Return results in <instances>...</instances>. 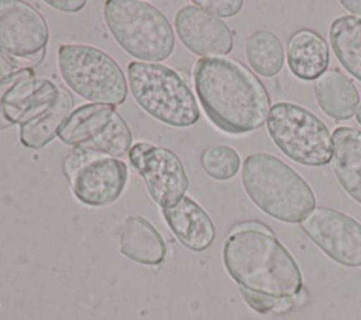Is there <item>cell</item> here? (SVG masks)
I'll return each instance as SVG.
<instances>
[{
	"label": "cell",
	"instance_id": "23",
	"mask_svg": "<svg viewBox=\"0 0 361 320\" xmlns=\"http://www.w3.org/2000/svg\"><path fill=\"white\" fill-rule=\"evenodd\" d=\"M200 164L207 176L216 180L233 179L241 168L238 152L230 145H210L200 155Z\"/></svg>",
	"mask_w": 361,
	"mask_h": 320
},
{
	"label": "cell",
	"instance_id": "18",
	"mask_svg": "<svg viewBox=\"0 0 361 320\" xmlns=\"http://www.w3.org/2000/svg\"><path fill=\"white\" fill-rule=\"evenodd\" d=\"M286 59L289 70L302 80H314L327 70L330 55L324 38L310 30L293 32L288 41Z\"/></svg>",
	"mask_w": 361,
	"mask_h": 320
},
{
	"label": "cell",
	"instance_id": "28",
	"mask_svg": "<svg viewBox=\"0 0 361 320\" xmlns=\"http://www.w3.org/2000/svg\"><path fill=\"white\" fill-rule=\"evenodd\" d=\"M355 117H357V121L361 124V104L358 106V109L355 111Z\"/></svg>",
	"mask_w": 361,
	"mask_h": 320
},
{
	"label": "cell",
	"instance_id": "4",
	"mask_svg": "<svg viewBox=\"0 0 361 320\" xmlns=\"http://www.w3.org/2000/svg\"><path fill=\"white\" fill-rule=\"evenodd\" d=\"M104 23L116 42L140 62H162L175 48V32L162 11L141 0H107Z\"/></svg>",
	"mask_w": 361,
	"mask_h": 320
},
{
	"label": "cell",
	"instance_id": "11",
	"mask_svg": "<svg viewBox=\"0 0 361 320\" xmlns=\"http://www.w3.org/2000/svg\"><path fill=\"white\" fill-rule=\"evenodd\" d=\"M128 158L161 209L175 206L185 196L189 178L180 158L172 149L142 141L133 144Z\"/></svg>",
	"mask_w": 361,
	"mask_h": 320
},
{
	"label": "cell",
	"instance_id": "22",
	"mask_svg": "<svg viewBox=\"0 0 361 320\" xmlns=\"http://www.w3.org/2000/svg\"><path fill=\"white\" fill-rule=\"evenodd\" d=\"M245 58L255 73L272 78L283 68L285 51L282 42L274 32L258 30L247 38Z\"/></svg>",
	"mask_w": 361,
	"mask_h": 320
},
{
	"label": "cell",
	"instance_id": "14",
	"mask_svg": "<svg viewBox=\"0 0 361 320\" xmlns=\"http://www.w3.org/2000/svg\"><path fill=\"white\" fill-rule=\"evenodd\" d=\"M175 32L186 49L202 58L224 56L234 45L228 25L193 3L176 11Z\"/></svg>",
	"mask_w": 361,
	"mask_h": 320
},
{
	"label": "cell",
	"instance_id": "8",
	"mask_svg": "<svg viewBox=\"0 0 361 320\" xmlns=\"http://www.w3.org/2000/svg\"><path fill=\"white\" fill-rule=\"evenodd\" d=\"M58 138L113 158L128 155L133 134L116 106L87 103L75 109L58 130Z\"/></svg>",
	"mask_w": 361,
	"mask_h": 320
},
{
	"label": "cell",
	"instance_id": "16",
	"mask_svg": "<svg viewBox=\"0 0 361 320\" xmlns=\"http://www.w3.org/2000/svg\"><path fill=\"white\" fill-rule=\"evenodd\" d=\"M120 252L142 265H159L166 255V245L159 231L141 216H128L118 228Z\"/></svg>",
	"mask_w": 361,
	"mask_h": 320
},
{
	"label": "cell",
	"instance_id": "1",
	"mask_svg": "<svg viewBox=\"0 0 361 320\" xmlns=\"http://www.w3.org/2000/svg\"><path fill=\"white\" fill-rule=\"evenodd\" d=\"M223 264L245 303L258 313H283L303 302L298 262L262 223L244 221L230 231Z\"/></svg>",
	"mask_w": 361,
	"mask_h": 320
},
{
	"label": "cell",
	"instance_id": "12",
	"mask_svg": "<svg viewBox=\"0 0 361 320\" xmlns=\"http://www.w3.org/2000/svg\"><path fill=\"white\" fill-rule=\"evenodd\" d=\"M73 110V97L65 87L39 79L18 124L21 145L30 149L44 148L58 137V130Z\"/></svg>",
	"mask_w": 361,
	"mask_h": 320
},
{
	"label": "cell",
	"instance_id": "21",
	"mask_svg": "<svg viewBox=\"0 0 361 320\" xmlns=\"http://www.w3.org/2000/svg\"><path fill=\"white\" fill-rule=\"evenodd\" d=\"M329 38L341 66L361 82V18L351 14L337 17L330 25Z\"/></svg>",
	"mask_w": 361,
	"mask_h": 320
},
{
	"label": "cell",
	"instance_id": "3",
	"mask_svg": "<svg viewBox=\"0 0 361 320\" xmlns=\"http://www.w3.org/2000/svg\"><path fill=\"white\" fill-rule=\"evenodd\" d=\"M241 182L252 203L279 221L300 223L316 207L309 183L272 154L248 155L241 165Z\"/></svg>",
	"mask_w": 361,
	"mask_h": 320
},
{
	"label": "cell",
	"instance_id": "2",
	"mask_svg": "<svg viewBox=\"0 0 361 320\" xmlns=\"http://www.w3.org/2000/svg\"><path fill=\"white\" fill-rule=\"evenodd\" d=\"M193 82L204 114L220 131L243 135L267 123L269 93L240 61L227 56L200 58L193 66Z\"/></svg>",
	"mask_w": 361,
	"mask_h": 320
},
{
	"label": "cell",
	"instance_id": "13",
	"mask_svg": "<svg viewBox=\"0 0 361 320\" xmlns=\"http://www.w3.org/2000/svg\"><path fill=\"white\" fill-rule=\"evenodd\" d=\"M306 235L334 262L361 266V223L331 207H314L300 223Z\"/></svg>",
	"mask_w": 361,
	"mask_h": 320
},
{
	"label": "cell",
	"instance_id": "9",
	"mask_svg": "<svg viewBox=\"0 0 361 320\" xmlns=\"http://www.w3.org/2000/svg\"><path fill=\"white\" fill-rule=\"evenodd\" d=\"M75 197L92 207L114 203L123 193L128 168L124 161L73 147L62 165Z\"/></svg>",
	"mask_w": 361,
	"mask_h": 320
},
{
	"label": "cell",
	"instance_id": "25",
	"mask_svg": "<svg viewBox=\"0 0 361 320\" xmlns=\"http://www.w3.org/2000/svg\"><path fill=\"white\" fill-rule=\"evenodd\" d=\"M48 6L65 13H75L86 6V0H47Z\"/></svg>",
	"mask_w": 361,
	"mask_h": 320
},
{
	"label": "cell",
	"instance_id": "19",
	"mask_svg": "<svg viewBox=\"0 0 361 320\" xmlns=\"http://www.w3.org/2000/svg\"><path fill=\"white\" fill-rule=\"evenodd\" d=\"M314 96L322 111L334 120H350L360 106L354 82L336 68L327 69L316 79Z\"/></svg>",
	"mask_w": 361,
	"mask_h": 320
},
{
	"label": "cell",
	"instance_id": "15",
	"mask_svg": "<svg viewBox=\"0 0 361 320\" xmlns=\"http://www.w3.org/2000/svg\"><path fill=\"white\" fill-rule=\"evenodd\" d=\"M161 211L171 231L186 248L200 252L213 244L216 227L206 210L192 197L183 196L175 206Z\"/></svg>",
	"mask_w": 361,
	"mask_h": 320
},
{
	"label": "cell",
	"instance_id": "6",
	"mask_svg": "<svg viewBox=\"0 0 361 320\" xmlns=\"http://www.w3.org/2000/svg\"><path fill=\"white\" fill-rule=\"evenodd\" d=\"M59 73L78 96L100 104L118 106L128 85L118 63L103 49L85 44H63L56 54Z\"/></svg>",
	"mask_w": 361,
	"mask_h": 320
},
{
	"label": "cell",
	"instance_id": "7",
	"mask_svg": "<svg viewBox=\"0 0 361 320\" xmlns=\"http://www.w3.org/2000/svg\"><path fill=\"white\" fill-rule=\"evenodd\" d=\"M267 130L275 145L292 161L323 166L333 158V135L327 125L307 109L278 101L271 106Z\"/></svg>",
	"mask_w": 361,
	"mask_h": 320
},
{
	"label": "cell",
	"instance_id": "26",
	"mask_svg": "<svg viewBox=\"0 0 361 320\" xmlns=\"http://www.w3.org/2000/svg\"><path fill=\"white\" fill-rule=\"evenodd\" d=\"M341 6L351 13V16L361 18V0H341Z\"/></svg>",
	"mask_w": 361,
	"mask_h": 320
},
{
	"label": "cell",
	"instance_id": "5",
	"mask_svg": "<svg viewBox=\"0 0 361 320\" xmlns=\"http://www.w3.org/2000/svg\"><path fill=\"white\" fill-rule=\"evenodd\" d=\"M130 92L137 104L155 120L171 127H190L200 111L185 79L162 63L133 61L127 66Z\"/></svg>",
	"mask_w": 361,
	"mask_h": 320
},
{
	"label": "cell",
	"instance_id": "24",
	"mask_svg": "<svg viewBox=\"0 0 361 320\" xmlns=\"http://www.w3.org/2000/svg\"><path fill=\"white\" fill-rule=\"evenodd\" d=\"M193 4L204 8L217 18H227L238 14L244 3L241 0H195Z\"/></svg>",
	"mask_w": 361,
	"mask_h": 320
},
{
	"label": "cell",
	"instance_id": "27",
	"mask_svg": "<svg viewBox=\"0 0 361 320\" xmlns=\"http://www.w3.org/2000/svg\"><path fill=\"white\" fill-rule=\"evenodd\" d=\"M13 72H16V69L6 61V58L0 54V78H3V76H7V75H10V73H13Z\"/></svg>",
	"mask_w": 361,
	"mask_h": 320
},
{
	"label": "cell",
	"instance_id": "10",
	"mask_svg": "<svg viewBox=\"0 0 361 320\" xmlns=\"http://www.w3.org/2000/svg\"><path fill=\"white\" fill-rule=\"evenodd\" d=\"M49 30L31 3L0 0V54L16 69H32L45 56Z\"/></svg>",
	"mask_w": 361,
	"mask_h": 320
},
{
	"label": "cell",
	"instance_id": "20",
	"mask_svg": "<svg viewBox=\"0 0 361 320\" xmlns=\"http://www.w3.org/2000/svg\"><path fill=\"white\" fill-rule=\"evenodd\" d=\"M38 80L32 69H20L0 78V131L20 124Z\"/></svg>",
	"mask_w": 361,
	"mask_h": 320
},
{
	"label": "cell",
	"instance_id": "17",
	"mask_svg": "<svg viewBox=\"0 0 361 320\" xmlns=\"http://www.w3.org/2000/svg\"><path fill=\"white\" fill-rule=\"evenodd\" d=\"M333 171L345 193L361 204V131L337 127L333 131Z\"/></svg>",
	"mask_w": 361,
	"mask_h": 320
}]
</instances>
